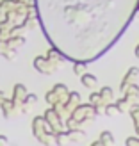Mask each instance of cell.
Instances as JSON below:
<instances>
[{
  "label": "cell",
  "mask_w": 139,
  "mask_h": 146,
  "mask_svg": "<svg viewBox=\"0 0 139 146\" xmlns=\"http://www.w3.org/2000/svg\"><path fill=\"white\" fill-rule=\"evenodd\" d=\"M98 143L100 144H114V137H112V134L109 132V130H104V132L100 134V137H98Z\"/></svg>",
  "instance_id": "obj_15"
},
{
  "label": "cell",
  "mask_w": 139,
  "mask_h": 146,
  "mask_svg": "<svg viewBox=\"0 0 139 146\" xmlns=\"http://www.w3.org/2000/svg\"><path fill=\"white\" fill-rule=\"evenodd\" d=\"M78 104H80V94L77 91H70L68 96H66V102H64V105H66V112L70 114Z\"/></svg>",
  "instance_id": "obj_9"
},
{
  "label": "cell",
  "mask_w": 139,
  "mask_h": 146,
  "mask_svg": "<svg viewBox=\"0 0 139 146\" xmlns=\"http://www.w3.org/2000/svg\"><path fill=\"white\" fill-rule=\"evenodd\" d=\"M137 77H139V68L137 66H132V68H128L127 73L123 75L121 78V82H120V89L123 91L128 84H132V82H137Z\"/></svg>",
  "instance_id": "obj_7"
},
{
  "label": "cell",
  "mask_w": 139,
  "mask_h": 146,
  "mask_svg": "<svg viewBox=\"0 0 139 146\" xmlns=\"http://www.w3.org/2000/svg\"><path fill=\"white\" fill-rule=\"evenodd\" d=\"M70 116L78 123L80 127H82L84 123L93 121L94 118H96V112H94V107H93L91 104H78V105L70 112Z\"/></svg>",
  "instance_id": "obj_3"
},
{
  "label": "cell",
  "mask_w": 139,
  "mask_h": 146,
  "mask_svg": "<svg viewBox=\"0 0 139 146\" xmlns=\"http://www.w3.org/2000/svg\"><path fill=\"white\" fill-rule=\"evenodd\" d=\"M80 82H82V86L87 87V89H94V87H96V84H98V78L94 77L93 73L84 71L82 75H80Z\"/></svg>",
  "instance_id": "obj_11"
},
{
  "label": "cell",
  "mask_w": 139,
  "mask_h": 146,
  "mask_svg": "<svg viewBox=\"0 0 139 146\" xmlns=\"http://www.w3.org/2000/svg\"><path fill=\"white\" fill-rule=\"evenodd\" d=\"M104 114H107L109 118H112V116L120 114V111H118V107H116L114 102H111V104H105V107H104Z\"/></svg>",
  "instance_id": "obj_17"
},
{
  "label": "cell",
  "mask_w": 139,
  "mask_h": 146,
  "mask_svg": "<svg viewBox=\"0 0 139 146\" xmlns=\"http://www.w3.org/2000/svg\"><path fill=\"white\" fill-rule=\"evenodd\" d=\"M134 54H136V57H137V59H139V43H137V46L134 48Z\"/></svg>",
  "instance_id": "obj_24"
},
{
  "label": "cell",
  "mask_w": 139,
  "mask_h": 146,
  "mask_svg": "<svg viewBox=\"0 0 139 146\" xmlns=\"http://www.w3.org/2000/svg\"><path fill=\"white\" fill-rule=\"evenodd\" d=\"M86 66H87L86 62H82V61H75V62H73V73H75V75H82V73L86 71Z\"/></svg>",
  "instance_id": "obj_19"
},
{
  "label": "cell",
  "mask_w": 139,
  "mask_h": 146,
  "mask_svg": "<svg viewBox=\"0 0 139 146\" xmlns=\"http://www.w3.org/2000/svg\"><path fill=\"white\" fill-rule=\"evenodd\" d=\"M114 104H116V107H118L120 114H121V112H127V111H128V107H130V102H128L125 96H121L120 100H116Z\"/></svg>",
  "instance_id": "obj_16"
},
{
  "label": "cell",
  "mask_w": 139,
  "mask_h": 146,
  "mask_svg": "<svg viewBox=\"0 0 139 146\" xmlns=\"http://www.w3.org/2000/svg\"><path fill=\"white\" fill-rule=\"evenodd\" d=\"M36 102H38V96H36V94H32V93H27L25 98H23V102H21V104L25 105L23 111H27V107H29V105H34Z\"/></svg>",
  "instance_id": "obj_18"
},
{
  "label": "cell",
  "mask_w": 139,
  "mask_h": 146,
  "mask_svg": "<svg viewBox=\"0 0 139 146\" xmlns=\"http://www.w3.org/2000/svg\"><path fill=\"white\" fill-rule=\"evenodd\" d=\"M123 96H125V98L130 102V104H132V102H136L137 96H139V86H137V82L128 84L125 89H123Z\"/></svg>",
  "instance_id": "obj_8"
},
{
  "label": "cell",
  "mask_w": 139,
  "mask_h": 146,
  "mask_svg": "<svg viewBox=\"0 0 139 146\" xmlns=\"http://www.w3.org/2000/svg\"><path fill=\"white\" fill-rule=\"evenodd\" d=\"M43 118L47 119V123L50 127H52L55 132L57 130H63V127H64V123H63V118L59 114H57L55 111H54V107H50V109H47V112H45V116Z\"/></svg>",
  "instance_id": "obj_6"
},
{
  "label": "cell",
  "mask_w": 139,
  "mask_h": 146,
  "mask_svg": "<svg viewBox=\"0 0 139 146\" xmlns=\"http://www.w3.org/2000/svg\"><path fill=\"white\" fill-rule=\"evenodd\" d=\"M89 104H91V105H98V104H102L100 93H98V91H93V93L89 94Z\"/></svg>",
  "instance_id": "obj_20"
},
{
  "label": "cell",
  "mask_w": 139,
  "mask_h": 146,
  "mask_svg": "<svg viewBox=\"0 0 139 146\" xmlns=\"http://www.w3.org/2000/svg\"><path fill=\"white\" fill-rule=\"evenodd\" d=\"M9 141H7V137H4V135H0V144H7Z\"/></svg>",
  "instance_id": "obj_23"
},
{
  "label": "cell",
  "mask_w": 139,
  "mask_h": 146,
  "mask_svg": "<svg viewBox=\"0 0 139 146\" xmlns=\"http://www.w3.org/2000/svg\"><path fill=\"white\" fill-rule=\"evenodd\" d=\"M32 132H34V135H36V139H38V141L48 144L50 141H54L55 130L48 125L47 119L43 118V116H36V118L32 119Z\"/></svg>",
  "instance_id": "obj_2"
},
{
  "label": "cell",
  "mask_w": 139,
  "mask_h": 146,
  "mask_svg": "<svg viewBox=\"0 0 139 146\" xmlns=\"http://www.w3.org/2000/svg\"><path fill=\"white\" fill-rule=\"evenodd\" d=\"M125 143H127V146H139V135H132V137H128Z\"/></svg>",
  "instance_id": "obj_21"
},
{
  "label": "cell",
  "mask_w": 139,
  "mask_h": 146,
  "mask_svg": "<svg viewBox=\"0 0 139 146\" xmlns=\"http://www.w3.org/2000/svg\"><path fill=\"white\" fill-rule=\"evenodd\" d=\"M66 127H68V128H78L80 125H78V123H77V121H75V119H73V118H71V116H70V118L66 119Z\"/></svg>",
  "instance_id": "obj_22"
},
{
  "label": "cell",
  "mask_w": 139,
  "mask_h": 146,
  "mask_svg": "<svg viewBox=\"0 0 139 146\" xmlns=\"http://www.w3.org/2000/svg\"><path fill=\"white\" fill-rule=\"evenodd\" d=\"M98 93H100L102 104H111V102H114V91H112L111 86H104Z\"/></svg>",
  "instance_id": "obj_12"
},
{
  "label": "cell",
  "mask_w": 139,
  "mask_h": 146,
  "mask_svg": "<svg viewBox=\"0 0 139 146\" xmlns=\"http://www.w3.org/2000/svg\"><path fill=\"white\" fill-rule=\"evenodd\" d=\"M45 38L66 61L86 64L114 46L134 21L139 0H36Z\"/></svg>",
  "instance_id": "obj_1"
},
{
  "label": "cell",
  "mask_w": 139,
  "mask_h": 146,
  "mask_svg": "<svg viewBox=\"0 0 139 146\" xmlns=\"http://www.w3.org/2000/svg\"><path fill=\"white\" fill-rule=\"evenodd\" d=\"M0 107H2L4 116H5V118H9V116L14 112V107H16V104H14L13 100H4V98H2V102H0Z\"/></svg>",
  "instance_id": "obj_13"
},
{
  "label": "cell",
  "mask_w": 139,
  "mask_h": 146,
  "mask_svg": "<svg viewBox=\"0 0 139 146\" xmlns=\"http://www.w3.org/2000/svg\"><path fill=\"white\" fill-rule=\"evenodd\" d=\"M68 86L66 84H55L52 89H50L47 94H45V100H47V104H50V107H52L54 104H57V102H64L68 96Z\"/></svg>",
  "instance_id": "obj_4"
},
{
  "label": "cell",
  "mask_w": 139,
  "mask_h": 146,
  "mask_svg": "<svg viewBox=\"0 0 139 146\" xmlns=\"http://www.w3.org/2000/svg\"><path fill=\"white\" fill-rule=\"evenodd\" d=\"M14 5H16V0H2L0 2V14H9L13 9H14Z\"/></svg>",
  "instance_id": "obj_14"
},
{
  "label": "cell",
  "mask_w": 139,
  "mask_h": 146,
  "mask_svg": "<svg viewBox=\"0 0 139 146\" xmlns=\"http://www.w3.org/2000/svg\"><path fill=\"white\" fill-rule=\"evenodd\" d=\"M34 68L39 73H43V75H52V73L59 68V64L54 62L52 59H48L47 55H38L34 59Z\"/></svg>",
  "instance_id": "obj_5"
},
{
  "label": "cell",
  "mask_w": 139,
  "mask_h": 146,
  "mask_svg": "<svg viewBox=\"0 0 139 146\" xmlns=\"http://www.w3.org/2000/svg\"><path fill=\"white\" fill-rule=\"evenodd\" d=\"M27 93L29 91H27V87L23 84H16V86H14V89H13V102L16 105H21V102H23Z\"/></svg>",
  "instance_id": "obj_10"
}]
</instances>
